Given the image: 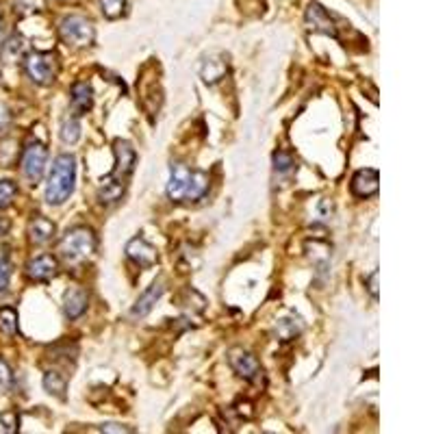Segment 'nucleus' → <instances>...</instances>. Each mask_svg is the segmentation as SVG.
Listing matches in <instances>:
<instances>
[{
    "mask_svg": "<svg viewBox=\"0 0 434 434\" xmlns=\"http://www.w3.org/2000/svg\"><path fill=\"white\" fill-rule=\"evenodd\" d=\"M113 152H115V168L111 170V174H108L106 179H102V185L98 189L100 205H113V202H117L122 196H124L128 179L135 170V161H137L135 148L126 139H115Z\"/></svg>",
    "mask_w": 434,
    "mask_h": 434,
    "instance_id": "1",
    "label": "nucleus"
},
{
    "mask_svg": "<svg viewBox=\"0 0 434 434\" xmlns=\"http://www.w3.org/2000/svg\"><path fill=\"white\" fill-rule=\"evenodd\" d=\"M76 183V159L72 155H59L52 163L46 183V202L50 207H61L72 196Z\"/></svg>",
    "mask_w": 434,
    "mask_h": 434,
    "instance_id": "2",
    "label": "nucleus"
},
{
    "mask_svg": "<svg viewBox=\"0 0 434 434\" xmlns=\"http://www.w3.org/2000/svg\"><path fill=\"white\" fill-rule=\"evenodd\" d=\"M93 252H96V235L87 226H76L67 230L59 241V254L67 263H80Z\"/></svg>",
    "mask_w": 434,
    "mask_h": 434,
    "instance_id": "3",
    "label": "nucleus"
},
{
    "mask_svg": "<svg viewBox=\"0 0 434 434\" xmlns=\"http://www.w3.org/2000/svg\"><path fill=\"white\" fill-rule=\"evenodd\" d=\"M24 72L35 85H52L59 74L57 54L48 50H33L24 54Z\"/></svg>",
    "mask_w": 434,
    "mask_h": 434,
    "instance_id": "4",
    "label": "nucleus"
},
{
    "mask_svg": "<svg viewBox=\"0 0 434 434\" xmlns=\"http://www.w3.org/2000/svg\"><path fill=\"white\" fill-rule=\"evenodd\" d=\"M59 37L70 48H89L96 39L93 24L83 16H67L59 24Z\"/></svg>",
    "mask_w": 434,
    "mask_h": 434,
    "instance_id": "5",
    "label": "nucleus"
},
{
    "mask_svg": "<svg viewBox=\"0 0 434 434\" xmlns=\"http://www.w3.org/2000/svg\"><path fill=\"white\" fill-rule=\"evenodd\" d=\"M46 161H48V150L42 141H31L26 144L24 152H22V174L24 179L29 181L31 185H37L42 181V176L46 172Z\"/></svg>",
    "mask_w": 434,
    "mask_h": 434,
    "instance_id": "6",
    "label": "nucleus"
},
{
    "mask_svg": "<svg viewBox=\"0 0 434 434\" xmlns=\"http://www.w3.org/2000/svg\"><path fill=\"white\" fill-rule=\"evenodd\" d=\"M228 365L230 369H233L239 378L248 380V382H259L263 369H261V363L256 358L250 350H243V347H233L228 352Z\"/></svg>",
    "mask_w": 434,
    "mask_h": 434,
    "instance_id": "7",
    "label": "nucleus"
},
{
    "mask_svg": "<svg viewBox=\"0 0 434 434\" xmlns=\"http://www.w3.org/2000/svg\"><path fill=\"white\" fill-rule=\"evenodd\" d=\"M194 174L196 170H189L185 163H172L170 170V181H168V198L172 202H187L189 192L194 185Z\"/></svg>",
    "mask_w": 434,
    "mask_h": 434,
    "instance_id": "8",
    "label": "nucleus"
},
{
    "mask_svg": "<svg viewBox=\"0 0 434 434\" xmlns=\"http://www.w3.org/2000/svg\"><path fill=\"white\" fill-rule=\"evenodd\" d=\"M304 24H306V29H308V31H313V33L328 35V37H332V39L339 37L332 16H330V13L326 11L319 3H310V5L306 7Z\"/></svg>",
    "mask_w": 434,
    "mask_h": 434,
    "instance_id": "9",
    "label": "nucleus"
},
{
    "mask_svg": "<svg viewBox=\"0 0 434 434\" xmlns=\"http://www.w3.org/2000/svg\"><path fill=\"white\" fill-rule=\"evenodd\" d=\"M228 54L224 52H209L200 65V76L207 85H217L228 74Z\"/></svg>",
    "mask_w": 434,
    "mask_h": 434,
    "instance_id": "10",
    "label": "nucleus"
},
{
    "mask_svg": "<svg viewBox=\"0 0 434 434\" xmlns=\"http://www.w3.org/2000/svg\"><path fill=\"white\" fill-rule=\"evenodd\" d=\"M163 293H165V284H163V280H155L150 287H148L137 300H135V304L130 306V310H128V317L130 319H144L148 313H150V310L155 308V304L161 300L163 297Z\"/></svg>",
    "mask_w": 434,
    "mask_h": 434,
    "instance_id": "11",
    "label": "nucleus"
},
{
    "mask_svg": "<svg viewBox=\"0 0 434 434\" xmlns=\"http://www.w3.org/2000/svg\"><path fill=\"white\" fill-rule=\"evenodd\" d=\"M350 189H352V196H356L361 200H367V198L376 196L378 189H380V174H378V170H372V168L358 170L354 176H352Z\"/></svg>",
    "mask_w": 434,
    "mask_h": 434,
    "instance_id": "12",
    "label": "nucleus"
},
{
    "mask_svg": "<svg viewBox=\"0 0 434 434\" xmlns=\"http://www.w3.org/2000/svg\"><path fill=\"white\" fill-rule=\"evenodd\" d=\"M126 256H128V261H133L137 267H144V269H148V267H152V265H157V261H159V254H157V250H155V246H150V243H148L144 237H135V239H130L128 243H126Z\"/></svg>",
    "mask_w": 434,
    "mask_h": 434,
    "instance_id": "13",
    "label": "nucleus"
},
{
    "mask_svg": "<svg viewBox=\"0 0 434 434\" xmlns=\"http://www.w3.org/2000/svg\"><path fill=\"white\" fill-rule=\"evenodd\" d=\"M59 271V263L52 254H42L35 256L29 263H26V276L33 282H50Z\"/></svg>",
    "mask_w": 434,
    "mask_h": 434,
    "instance_id": "14",
    "label": "nucleus"
},
{
    "mask_svg": "<svg viewBox=\"0 0 434 434\" xmlns=\"http://www.w3.org/2000/svg\"><path fill=\"white\" fill-rule=\"evenodd\" d=\"M93 106V89L87 80H78L70 89V108L76 117L85 115Z\"/></svg>",
    "mask_w": 434,
    "mask_h": 434,
    "instance_id": "15",
    "label": "nucleus"
},
{
    "mask_svg": "<svg viewBox=\"0 0 434 434\" xmlns=\"http://www.w3.org/2000/svg\"><path fill=\"white\" fill-rule=\"evenodd\" d=\"M87 304H89V295L83 287L67 289L65 295H63V315L67 319L83 317V313L87 310Z\"/></svg>",
    "mask_w": 434,
    "mask_h": 434,
    "instance_id": "16",
    "label": "nucleus"
},
{
    "mask_svg": "<svg viewBox=\"0 0 434 434\" xmlns=\"http://www.w3.org/2000/svg\"><path fill=\"white\" fill-rule=\"evenodd\" d=\"M304 332V321L302 317H297L295 313H289L280 317L276 323H274V334L278 341L287 343V341H293V339H297Z\"/></svg>",
    "mask_w": 434,
    "mask_h": 434,
    "instance_id": "17",
    "label": "nucleus"
},
{
    "mask_svg": "<svg viewBox=\"0 0 434 434\" xmlns=\"http://www.w3.org/2000/svg\"><path fill=\"white\" fill-rule=\"evenodd\" d=\"M54 233H57V226L44 215H37L29 226V239L35 246H46L48 241H52Z\"/></svg>",
    "mask_w": 434,
    "mask_h": 434,
    "instance_id": "18",
    "label": "nucleus"
},
{
    "mask_svg": "<svg viewBox=\"0 0 434 434\" xmlns=\"http://www.w3.org/2000/svg\"><path fill=\"white\" fill-rule=\"evenodd\" d=\"M306 252L310 256V261H313L315 269L319 276H326L330 271V248L326 246L323 241H313V243H306Z\"/></svg>",
    "mask_w": 434,
    "mask_h": 434,
    "instance_id": "19",
    "label": "nucleus"
},
{
    "mask_svg": "<svg viewBox=\"0 0 434 434\" xmlns=\"http://www.w3.org/2000/svg\"><path fill=\"white\" fill-rule=\"evenodd\" d=\"M24 52H26V42L22 35H11L7 42L0 48V57L7 63H16L18 59H24Z\"/></svg>",
    "mask_w": 434,
    "mask_h": 434,
    "instance_id": "20",
    "label": "nucleus"
},
{
    "mask_svg": "<svg viewBox=\"0 0 434 434\" xmlns=\"http://www.w3.org/2000/svg\"><path fill=\"white\" fill-rule=\"evenodd\" d=\"M65 387H67V380L61 372L57 369H48L44 374V389L50 393V396H57V398H65Z\"/></svg>",
    "mask_w": 434,
    "mask_h": 434,
    "instance_id": "21",
    "label": "nucleus"
},
{
    "mask_svg": "<svg viewBox=\"0 0 434 434\" xmlns=\"http://www.w3.org/2000/svg\"><path fill=\"white\" fill-rule=\"evenodd\" d=\"M61 141L67 144V146H72L80 139V122L76 115H70V117H65L63 119V124H61Z\"/></svg>",
    "mask_w": 434,
    "mask_h": 434,
    "instance_id": "22",
    "label": "nucleus"
},
{
    "mask_svg": "<svg viewBox=\"0 0 434 434\" xmlns=\"http://www.w3.org/2000/svg\"><path fill=\"white\" fill-rule=\"evenodd\" d=\"M0 332L7 334V336H13L18 332V313H16V308H11V306L0 308Z\"/></svg>",
    "mask_w": 434,
    "mask_h": 434,
    "instance_id": "23",
    "label": "nucleus"
},
{
    "mask_svg": "<svg viewBox=\"0 0 434 434\" xmlns=\"http://www.w3.org/2000/svg\"><path fill=\"white\" fill-rule=\"evenodd\" d=\"M98 3H100L104 18H108V20L122 18V13L126 9V0H98Z\"/></svg>",
    "mask_w": 434,
    "mask_h": 434,
    "instance_id": "24",
    "label": "nucleus"
},
{
    "mask_svg": "<svg viewBox=\"0 0 434 434\" xmlns=\"http://www.w3.org/2000/svg\"><path fill=\"white\" fill-rule=\"evenodd\" d=\"M271 159H274V172L276 174H289L295 168L293 157L289 152H284V150H276Z\"/></svg>",
    "mask_w": 434,
    "mask_h": 434,
    "instance_id": "25",
    "label": "nucleus"
},
{
    "mask_svg": "<svg viewBox=\"0 0 434 434\" xmlns=\"http://www.w3.org/2000/svg\"><path fill=\"white\" fill-rule=\"evenodd\" d=\"M18 196V185L13 181H0V211L7 209Z\"/></svg>",
    "mask_w": 434,
    "mask_h": 434,
    "instance_id": "26",
    "label": "nucleus"
},
{
    "mask_svg": "<svg viewBox=\"0 0 434 434\" xmlns=\"http://www.w3.org/2000/svg\"><path fill=\"white\" fill-rule=\"evenodd\" d=\"M11 280V261L3 254L0 256V293H5Z\"/></svg>",
    "mask_w": 434,
    "mask_h": 434,
    "instance_id": "27",
    "label": "nucleus"
},
{
    "mask_svg": "<svg viewBox=\"0 0 434 434\" xmlns=\"http://www.w3.org/2000/svg\"><path fill=\"white\" fill-rule=\"evenodd\" d=\"M44 9V0H18L16 11L20 13H35Z\"/></svg>",
    "mask_w": 434,
    "mask_h": 434,
    "instance_id": "28",
    "label": "nucleus"
},
{
    "mask_svg": "<svg viewBox=\"0 0 434 434\" xmlns=\"http://www.w3.org/2000/svg\"><path fill=\"white\" fill-rule=\"evenodd\" d=\"M13 385V372L9 367V363L5 358H0V387L9 389Z\"/></svg>",
    "mask_w": 434,
    "mask_h": 434,
    "instance_id": "29",
    "label": "nucleus"
},
{
    "mask_svg": "<svg viewBox=\"0 0 434 434\" xmlns=\"http://www.w3.org/2000/svg\"><path fill=\"white\" fill-rule=\"evenodd\" d=\"M0 424L5 426V432H16L18 430V415L7 411V413L0 415Z\"/></svg>",
    "mask_w": 434,
    "mask_h": 434,
    "instance_id": "30",
    "label": "nucleus"
},
{
    "mask_svg": "<svg viewBox=\"0 0 434 434\" xmlns=\"http://www.w3.org/2000/svg\"><path fill=\"white\" fill-rule=\"evenodd\" d=\"M98 430L100 432H106V434H133L135 432V428L122 426V424H102Z\"/></svg>",
    "mask_w": 434,
    "mask_h": 434,
    "instance_id": "31",
    "label": "nucleus"
},
{
    "mask_svg": "<svg viewBox=\"0 0 434 434\" xmlns=\"http://www.w3.org/2000/svg\"><path fill=\"white\" fill-rule=\"evenodd\" d=\"M378 278H380V271L378 269H374L372 276L367 278V291H369V295L374 297V300H378Z\"/></svg>",
    "mask_w": 434,
    "mask_h": 434,
    "instance_id": "32",
    "label": "nucleus"
},
{
    "mask_svg": "<svg viewBox=\"0 0 434 434\" xmlns=\"http://www.w3.org/2000/svg\"><path fill=\"white\" fill-rule=\"evenodd\" d=\"M9 124H11V113H9V108L0 102V130H5Z\"/></svg>",
    "mask_w": 434,
    "mask_h": 434,
    "instance_id": "33",
    "label": "nucleus"
},
{
    "mask_svg": "<svg viewBox=\"0 0 434 434\" xmlns=\"http://www.w3.org/2000/svg\"><path fill=\"white\" fill-rule=\"evenodd\" d=\"M7 230H9V222L5 220V217H0V237H3Z\"/></svg>",
    "mask_w": 434,
    "mask_h": 434,
    "instance_id": "34",
    "label": "nucleus"
},
{
    "mask_svg": "<svg viewBox=\"0 0 434 434\" xmlns=\"http://www.w3.org/2000/svg\"><path fill=\"white\" fill-rule=\"evenodd\" d=\"M0 22H3V18H0Z\"/></svg>",
    "mask_w": 434,
    "mask_h": 434,
    "instance_id": "35",
    "label": "nucleus"
}]
</instances>
